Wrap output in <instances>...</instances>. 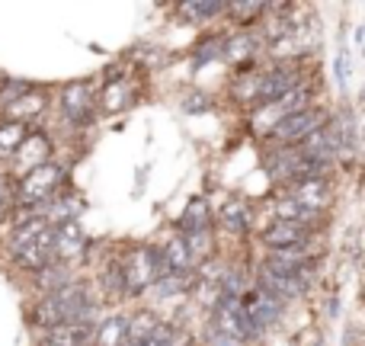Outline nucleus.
I'll use <instances>...</instances> for the list:
<instances>
[{
	"label": "nucleus",
	"mask_w": 365,
	"mask_h": 346,
	"mask_svg": "<svg viewBox=\"0 0 365 346\" xmlns=\"http://www.w3.org/2000/svg\"><path fill=\"white\" fill-rule=\"evenodd\" d=\"M48 151H51L48 138H45L42 132H32V135H26V138L19 141V148L10 154V158H13V164L23 171V176H26L29 171H36V167H42L45 161H48Z\"/></svg>",
	"instance_id": "nucleus-12"
},
{
	"label": "nucleus",
	"mask_w": 365,
	"mask_h": 346,
	"mask_svg": "<svg viewBox=\"0 0 365 346\" xmlns=\"http://www.w3.org/2000/svg\"><path fill=\"white\" fill-rule=\"evenodd\" d=\"M160 270V250L154 247H132L125 257L119 260V279H122V289L132 292V295H141L145 289H151L158 283Z\"/></svg>",
	"instance_id": "nucleus-3"
},
{
	"label": "nucleus",
	"mask_w": 365,
	"mask_h": 346,
	"mask_svg": "<svg viewBox=\"0 0 365 346\" xmlns=\"http://www.w3.org/2000/svg\"><path fill=\"white\" fill-rule=\"evenodd\" d=\"M90 295H87V285L81 283H68L61 289L48 292L42 298V305L36 308V321L42 324L45 330L58 327V324H74V321H87L90 315Z\"/></svg>",
	"instance_id": "nucleus-2"
},
{
	"label": "nucleus",
	"mask_w": 365,
	"mask_h": 346,
	"mask_svg": "<svg viewBox=\"0 0 365 346\" xmlns=\"http://www.w3.org/2000/svg\"><path fill=\"white\" fill-rule=\"evenodd\" d=\"M61 109L74 126H83L93 116V93H90L87 83H68L61 90Z\"/></svg>",
	"instance_id": "nucleus-13"
},
{
	"label": "nucleus",
	"mask_w": 365,
	"mask_h": 346,
	"mask_svg": "<svg viewBox=\"0 0 365 346\" xmlns=\"http://www.w3.org/2000/svg\"><path fill=\"white\" fill-rule=\"evenodd\" d=\"M10 260L26 273H38L51 263V221L42 215H32L29 221L13 231L10 238Z\"/></svg>",
	"instance_id": "nucleus-1"
},
{
	"label": "nucleus",
	"mask_w": 365,
	"mask_h": 346,
	"mask_svg": "<svg viewBox=\"0 0 365 346\" xmlns=\"http://www.w3.org/2000/svg\"><path fill=\"white\" fill-rule=\"evenodd\" d=\"M61 180H64V167H58V164L36 167V171H29L26 176H19V183H16V202L23 208L42 205V202H48L51 195L58 193Z\"/></svg>",
	"instance_id": "nucleus-4"
},
{
	"label": "nucleus",
	"mask_w": 365,
	"mask_h": 346,
	"mask_svg": "<svg viewBox=\"0 0 365 346\" xmlns=\"http://www.w3.org/2000/svg\"><path fill=\"white\" fill-rule=\"evenodd\" d=\"M125 327L128 317H109L93 330V346H125Z\"/></svg>",
	"instance_id": "nucleus-20"
},
{
	"label": "nucleus",
	"mask_w": 365,
	"mask_h": 346,
	"mask_svg": "<svg viewBox=\"0 0 365 346\" xmlns=\"http://www.w3.org/2000/svg\"><path fill=\"white\" fill-rule=\"evenodd\" d=\"M289 195L298 202L302 208H308V212L321 215L324 208L330 205V199H334V189H330V183L324 180H302V183H292Z\"/></svg>",
	"instance_id": "nucleus-11"
},
{
	"label": "nucleus",
	"mask_w": 365,
	"mask_h": 346,
	"mask_svg": "<svg viewBox=\"0 0 365 346\" xmlns=\"http://www.w3.org/2000/svg\"><path fill=\"white\" fill-rule=\"evenodd\" d=\"M158 330H160L158 317H154L151 311H138V315L128 321V327H125V346H141L145 340H151Z\"/></svg>",
	"instance_id": "nucleus-18"
},
{
	"label": "nucleus",
	"mask_w": 365,
	"mask_h": 346,
	"mask_svg": "<svg viewBox=\"0 0 365 346\" xmlns=\"http://www.w3.org/2000/svg\"><path fill=\"white\" fill-rule=\"evenodd\" d=\"M4 109L13 116V122H19V113H26L23 116V126H26V119H29V116H38L45 109V96L42 93H32L29 87H23L10 103H6Z\"/></svg>",
	"instance_id": "nucleus-19"
},
{
	"label": "nucleus",
	"mask_w": 365,
	"mask_h": 346,
	"mask_svg": "<svg viewBox=\"0 0 365 346\" xmlns=\"http://www.w3.org/2000/svg\"><path fill=\"white\" fill-rule=\"evenodd\" d=\"M327 122V116L321 113V109H314V106H308V109H302V113H295V116H285V119H279L276 126H272V138L279 141V145H298V141H304V138H311V135L317 132V128Z\"/></svg>",
	"instance_id": "nucleus-5"
},
{
	"label": "nucleus",
	"mask_w": 365,
	"mask_h": 346,
	"mask_svg": "<svg viewBox=\"0 0 365 346\" xmlns=\"http://www.w3.org/2000/svg\"><path fill=\"white\" fill-rule=\"evenodd\" d=\"M311 238V228L308 225H298V221H285L276 218L269 228L259 231V240H263L269 250H292V247H308Z\"/></svg>",
	"instance_id": "nucleus-9"
},
{
	"label": "nucleus",
	"mask_w": 365,
	"mask_h": 346,
	"mask_svg": "<svg viewBox=\"0 0 365 346\" xmlns=\"http://www.w3.org/2000/svg\"><path fill=\"white\" fill-rule=\"evenodd\" d=\"M227 4H182V13L192 19H199V23H205V19L218 16V13H225Z\"/></svg>",
	"instance_id": "nucleus-26"
},
{
	"label": "nucleus",
	"mask_w": 365,
	"mask_h": 346,
	"mask_svg": "<svg viewBox=\"0 0 365 346\" xmlns=\"http://www.w3.org/2000/svg\"><path fill=\"white\" fill-rule=\"evenodd\" d=\"M225 10H227V13H234V19H237V23L250 26V23H257V19L263 16V13L269 10V6H266V4H227Z\"/></svg>",
	"instance_id": "nucleus-25"
},
{
	"label": "nucleus",
	"mask_w": 365,
	"mask_h": 346,
	"mask_svg": "<svg viewBox=\"0 0 365 346\" xmlns=\"http://www.w3.org/2000/svg\"><path fill=\"white\" fill-rule=\"evenodd\" d=\"M87 250V231L81 228V221H61L51 225V257L55 263H71V260L83 257Z\"/></svg>",
	"instance_id": "nucleus-8"
},
{
	"label": "nucleus",
	"mask_w": 365,
	"mask_h": 346,
	"mask_svg": "<svg viewBox=\"0 0 365 346\" xmlns=\"http://www.w3.org/2000/svg\"><path fill=\"white\" fill-rule=\"evenodd\" d=\"M128 100H132V81L128 77H113L106 87V93H103V103H106V109H125Z\"/></svg>",
	"instance_id": "nucleus-23"
},
{
	"label": "nucleus",
	"mask_w": 365,
	"mask_h": 346,
	"mask_svg": "<svg viewBox=\"0 0 365 346\" xmlns=\"http://www.w3.org/2000/svg\"><path fill=\"white\" fill-rule=\"evenodd\" d=\"M26 135H29L26 126H19V122H4V126H0V158H10Z\"/></svg>",
	"instance_id": "nucleus-24"
},
{
	"label": "nucleus",
	"mask_w": 365,
	"mask_h": 346,
	"mask_svg": "<svg viewBox=\"0 0 365 346\" xmlns=\"http://www.w3.org/2000/svg\"><path fill=\"white\" fill-rule=\"evenodd\" d=\"M141 346H177V343H173V330L160 324V330H158V334H154L151 340H145Z\"/></svg>",
	"instance_id": "nucleus-27"
},
{
	"label": "nucleus",
	"mask_w": 365,
	"mask_h": 346,
	"mask_svg": "<svg viewBox=\"0 0 365 346\" xmlns=\"http://www.w3.org/2000/svg\"><path fill=\"white\" fill-rule=\"evenodd\" d=\"M298 87V71L295 68H276L266 71L263 77H257V90H253V100L263 103V106H272L276 100H282L289 90Z\"/></svg>",
	"instance_id": "nucleus-10"
},
{
	"label": "nucleus",
	"mask_w": 365,
	"mask_h": 346,
	"mask_svg": "<svg viewBox=\"0 0 365 346\" xmlns=\"http://www.w3.org/2000/svg\"><path fill=\"white\" fill-rule=\"evenodd\" d=\"M180 231L182 238H192V234H212V208H208L205 199H192L186 205V212H182L180 218Z\"/></svg>",
	"instance_id": "nucleus-16"
},
{
	"label": "nucleus",
	"mask_w": 365,
	"mask_h": 346,
	"mask_svg": "<svg viewBox=\"0 0 365 346\" xmlns=\"http://www.w3.org/2000/svg\"><path fill=\"white\" fill-rule=\"evenodd\" d=\"M93 340V324L74 321V324H58V327L45 330L42 346H87Z\"/></svg>",
	"instance_id": "nucleus-15"
},
{
	"label": "nucleus",
	"mask_w": 365,
	"mask_h": 346,
	"mask_svg": "<svg viewBox=\"0 0 365 346\" xmlns=\"http://www.w3.org/2000/svg\"><path fill=\"white\" fill-rule=\"evenodd\" d=\"M311 266V253L308 247H292V250H276L263 260L259 270L266 273H276V276H295V273L308 270Z\"/></svg>",
	"instance_id": "nucleus-14"
},
{
	"label": "nucleus",
	"mask_w": 365,
	"mask_h": 346,
	"mask_svg": "<svg viewBox=\"0 0 365 346\" xmlns=\"http://www.w3.org/2000/svg\"><path fill=\"white\" fill-rule=\"evenodd\" d=\"M336 81H340V87H346V81H349V55H346V49H340V55H336Z\"/></svg>",
	"instance_id": "nucleus-28"
},
{
	"label": "nucleus",
	"mask_w": 365,
	"mask_h": 346,
	"mask_svg": "<svg viewBox=\"0 0 365 346\" xmlns=\"http://www.w3.org/2000/svg\"><path fill=\"white\" fill-rule=\"evenodd\" d=\"M240 308H244V317H247V324H250V330L259 334V330L272 327V324L282 317L285 305L279 302V298H272L269 292L257 289V292H250V295L240 298Z\"/></svg>",
	"instance_id": "nucleus-7"
},
{
	"label": "nucleus",
	"mask_w": 365,
	"mask_h": 346,
	"mask_svg": "<svg viewBox=\"0 0 365 346\" xmlns=\"http://www.w3.org/2000/svg\"><path fill=\"white\" fill-rule=\"evenodd\" d=\"M212 321H215L218 337H225V340H231V343H244V340H250V337H257L250 330V324H247V317H244L240 298H225L221 295V302L215 305Z\"/></svg>",
	"instance_id": "nucleus-6"
},
{
	"label": "nucleus",
	"mask_w": 365,
	"mask_h": 346,
	"mask_svg": "<svg viewBox=\"0 0 365 346\" xmlns=\"http://www.w3.org/2000/svg\"><path fill=\"white\" fill-rule=\"evenodd\" d=\"M272 106L279 109V119H285V116H295V113H302V109L311 106V90H308V87H295V90H289L282 100L272 103ZM279 119H276V122H279Z\"/></svg>",
	"instance_id": "nucleus-22"
},
{
	"label": "nucleus",
	"mask_w": 365,
	"mask_h": 346,
	"mask_svg": "<svg viewBox=\"0 0 365 346\" xmlns=\"http://www.w3.org/2000/svg\"><path fill=\"white\" fill-rule=\"evenodd\" d=\"M6 212H10V186H6L4 176H0V221L6 218Z\"/></svg>",
	"instance_id": "nucleus-29"
},
{
	"label": "nucleus",
	"mask_w": 365,
	"mask_h": 346,
	"mask_svg": "<svg viewBox=\"0 0 365 346\" xmlns=\"http://www.w3.org/2000/svg\"><path fill=\"white\" fill-rule=\"evenodd\" d=\"M36 276H38V279H36V285L45 292V295L71 283V273H68V266H64V263H55V260H51V263L45 266V270H38Z\"/></svg>",
	"instance_id": "nucleus-21"
},
{
	"label": "nucleus",
	"mask_w": 365,
	"mask_h": 346,
	"mask_svg": "<svg viewBox=\"0 0 365 346\" xmlns=\"http://www.w3.org/2000/svg\"><path fill=\"white\" fill-rule=\"evenodd\" d=\"M250 218H253V212L244 199H227L225 205L218 208V225L231 234H244L247 228H250Z\"/></svg>",
	"instance_id": "nucleus-17"
}]
</instances>
